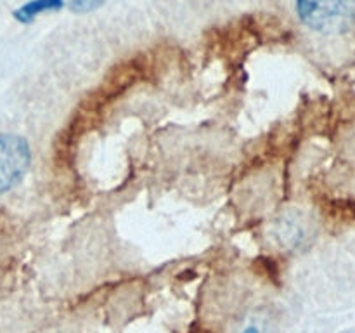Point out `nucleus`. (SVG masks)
<instances>
[{
    "label": "nucleus",
    "instance_id": "nucleus-1",
    "mask_svg": "<svg viewBox=\"0 0 355 333\" xmlns=\"http://www.w3.org/2000/svg\"><path fill=\"white\" fill-rule=\"evenodd\" d=\"M149 73H151V69H149V62L144 56L128 59V61L120 62L116 68L111 69L106 80L87 99H83L78 110L75 111L68 128H64L62 135L59 137L58 144H55L58 155H68L73 146H75V142L82 135H85L90 128L96 127L97 121L101 120L103 111L113 101L123 96L130 87H134L137 82H142V80L148 78Z\"/></svg>",
    "mask_w": 355,
    "mask_h": 333
},
{
    "label": "nucleus",
    "instance_id": "nucleus-2",
    "mask_svg": "<svg viewBox=\"0 0 355 333\" xmlns=\"http://www.w3.org/2000/svg\"><path fill=\"white\" fill-rule=\"evenodd\" d=\"M302 23L322 35L349 33L355 26V0H297Z\"/></svg>",
    "mask_w": 355,
    "mask_h": 333
},
{
    "label": "nucleus",
    "instance_id": "nucleus-3",
    "mask_svg": "<svg viewBox=\"0 0 355 333\" xmlns=\"http://www.w3.org/2000/svg\"><path fill=\"white\" fill-rule=\"evenodd\" d=\"M31 151L23 137L0 134V194L12 189L28 172Z\"/></svg>",
    "mask_w": 355,
    "mask_h": 333
},
{
    "label": "nucleus",
    "instance_id": "nucleus-4",
    "mask_svg": "<svg viewBox=\"0 0 355 333\" xmlns=\"http://www.w3.org/2000/svg\"><path fill=\"white\" fill-rule=\"evenodd\" d=\"M305 228L300 222V219L295 215H284L277 221V239L283 243L284 246H291V248H298L304 243Z\"/></svg>",
    "mask_w": 355,
    "mask_h": 333
},
{
    "label": "nucleus",
    "instance_id": "nucleus-5",
    "mask_svg": "<svg viewBox=\"0 0 355 333\" xmlns=\"http://www.w3.org/2000/svg\"><path fill=\"white\" fill-rule=\"evenodd\" d=\"M322 212L340 224H355V200L350 198H329L322 203Z\"/></svg>",
    "mask_w": 355,
    "mask_h": 333
},
{
    "label": "nucleus",
    "instance_id": "nucleus-6",
    "mask_svg": "<svg viewBox=\"0 0 355 333\" xmlns=\"http://www.w3.org/2000/svg\"><path fill=\"white\" fill-rule=\"evenodd\" d=\"M61 3V0H33V2L26 3V6L17 12V16L23 17V19H31V17L38 16V14L45 12V10L59 9Z\"/></svg>",
    "mask_w": 355,
    "mask_h": 333
},
{
    "label": "nucleus",
    "instance_id": "nucleus-7",
    "mask_svg": "<svg viewBox=\"0 0 355 333\" xmlns=\"http://www.w3.org/2000/svg\"><path fill=\"white\" fill-rule=\"evenodd\" d=\"M104 0H71V7L76 12H90L97 9Z\"/></svg>",
    "mask_w": 355,
    "mask_h": 333
}]
</instances>
